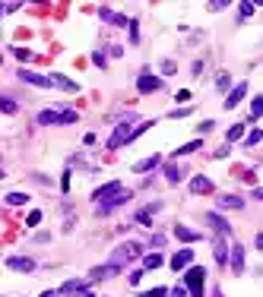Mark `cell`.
Returning <instances> with one entry per match:
<instances>
[{
  "instance_id": "cell-52",
  "label": "cell",
  "mask_w": 263,
  "mask_h": 297,
  "mask_svg": "<svg viewBox=\"0 0 263 297\" xmlns=\"http://www.w3.org/2000/svg\"><path fill=\"white\" fill-rule=\"evenodd\" d=\"M215 297H222V294H215Z\"/></svg>"
},
{
  "instance_id": "cell-9",
  "label": "cell",
  "mask_w": 263,
  "mask_h": 297,
  "mask_svg": "<svg viewBox=\"0 0 263 297\" xmlns=\"http://www.w3.org/2000/svg\"><path fill=\"white\" fill-rule=\"evenodd\" d=\"M120 272V266H114V262H105V266H96L89 272V281H105V278H114V275Z\"/></svg>"
},
{
  "instance_id": "cell-15",
  "label": "cell",
  "mask_w": 263,
  "mask_h": 297,
  "mask_svg": "<svg viewBox=\"0 0 263 297\" xmlns=\"http://www.w3.org/2000/svg\"><path fill=\"white\" fill-rule=\"evenodd\" d=\"M206 221H210V225L215 228V231H219L222 234V237H228V234H232V225H228V221L225 218H222V215L219 212H210V215H206Z\"/></svg>"
},
{
  "instance_id": "cell-28",
  "label": "cell",
  "mask_w": 263,
  "mask_h": 297,
  "mask_svg": "<svg viewBox=\"0 0 263 297\" xmlns=\"http://www.w3.org/2000/svg\"><path fill=\"white\" fill-rule=\"evenodd\" d=\"M257 117H263V95L251 101V120H257Z\"/></svg>"
},
{
  "instance_id": "cell-30",
  "label": "cell",
  "mask_w": 263,
  "mask_h": 297,
  "mask_svg": "<svg viewBox=\"0 0 263 297\" xmlns=\"http://www.w3.org/2000/svg\"><path fill=\"white\" fill-rule=\"evenodd\" d=\"M260 139H263V130H251V133L244 136V146H247V148H254V146L260 143Z\"/></svg>"
},
{
  "instance_id": "cell-21",
  "label": "cell",
  "mask_w": 263,
  "mask_h": 297,
  "mask_svg": "<svg viewBox=\"0 0 263 297\" xmlns=\"http://www.w3.org/2000/svg\"><path fill=\"white\" fill-rule=\"evenodd\" d=\"M191 193H213V180L203 177V174H197V177L191 180Z\"/></svg>"
},
{
  "instance_id": "cell-35",
  "label": "cell",
  "mask_w": 263,
  "mask_h": 297,
  "mask_svg": "<svg viewBox=\"0 0 263 297\" xmlns=\"http://www.w3.org/2000/svg\"><path fill=\"white\" fill-rule=\"evenodd\" d=\"M162 73H165V76H174V73H178L174 60H162Z\"/></svg>"
},
{
  "instance_id": "cell-18",
  "label": "cell",
  "mask_w": 263,
  "mask_h": 297,
  "mask_svg": "<svg viewBox=\"0 0 263 297\" xmlns=\"http://www.w3.org/2000/svg\"><path fill=\"white\" fill-rule=\"evenodd\" d=\"M60 111L64 107H45L42 114H38V124L42 127H51V124H60Z\"/></svg>"
},
{
  "instance_id": "cell-47",
  "label": "cell",
  "mask_w": 263,
  "mask_h": 297,
  "mask_svg": "<svg viewBox=\"0 0 263 297\" xmlns=\"http://www.w3.org/2000/svg\"><path fill=\"white\" fill-rule=\"evenodd\" d=\"M213 127H215V124H213V120H203V124H200V133H210V130H213Z\"/></svg>"
},
{
  "instance_id": "cell-6",
  "label": "cell",
  "mask_w": 263,
  "mask_h": 297,
  "mask_svg": "<svg viewBox=\"0 0 263 297\" xmlns=\"http://www.w3.org/2000/svg\"><path fill=\"white\" fill-rule=\"evenodd\" d=\"M120 190H124V184H120V180H111V184L98 187V190L92 193V202H96V206H98V202H108V199H111V196H118Z\"/></svg>"
},
{
  "instance_id": "cell-36",
  "label": "cell",
  "mask_w": 263,
  "mask_h": 297,
  "mask_svg": "<svg viewBox=\"0 0 263 297\" xmlns=\"http://www.w3.org/2000/svg\"><path fill=\"white\" fill-rule=\"evenodd\" d=\"M0 107H3V114H16V101H13V98H3V101H0Z\"/></svg>"
},
{
  "instance_id": "cell-31",
  "label": "cell",
  "mask_w": 263,
  "mask_h": 297,
  "mask_svg": "<svg viewBox=\"0 0 263 297\" xmlns=\"http://www.w3.org/2000/svg\"><path fill=\"white\" fill-rule=\"evenodd\" d=\"M133 221H137V225H146V228H149V225H152V212H149V209H140Z\"/></svg>"
},
{
  "instance_id": "cell-22",
  "label": "cell",
  "mask_w": 263,
  "mask_h": 297,
  "mask_svg": "<svg viewBox=\"0 0 263 297\" xmlns=\"http://www.w3.org/2000/svg\"><path fill=\"white\" fill-rule=\"evenodd\" d=\"M165 180H168V184H181V180H184V168L168 165V168H165Z\"/></svg>"
},
{
  "instance_id": "cell-44",
  "label": "cell",
  "mask_w": 263,
  "mask_h": 297,
  "mask_svg": "<svg viewBox=\"0 0 263 297\" xmlns=\"http://www.w3.org/2000/svg\"><path fill=\"white\" fill-rule=\"evenodd\" d=\"M187 114H191V107H178V111H171V117L178 120V117H187Z\"/></svg>"
},
{
  "instance_id": "cell-39",
  "label": "cell",
  "mask_w": 263,
  "mask_h": 297,
  "mask_svg": "<svg viewBox=\"0 0 263 297\" xmlns=\"http://www.w3.org/2000/svg\"><path fill=\"white\" fill-rule=\"evenodd\" d=\"M60 190H64V193L70 190V168H67V171L60 174Z\"/></svg>"
},
{
  "instance_id": "cell-2",
  "label": "cell",
  "mask_w": 263,
  "mask_h": 297,
  "mask_svg": "<svg viewBox=\"0 0 263 297\" xmlns=\"http://www.w3.org/2000/svg\"><path fill=\"white\" fill-rule=\"evenodd\" d=\"M133 120L137 117H127V120H120V124L114 127V133L108 136V148H120L124 143H133V130H137Z\"/></svg>"
},
{
  "instance_id": "cell-14",
  "label": "cell",
  "mask_w": 263,
  "mask_h": 297,
  "mask_svg": "<svg viewBox=\"0 0 263 297\" xmlns=\"http://www.w3.org/2000/svg\"><path fill=\"white\" fill-rule=\"evenodd\" d=\"M51 85H57V89H64V92H70V95H73V92H79V85L73 83V79H67L64 73H51Z\"/></svg>"
},
{
  "instance_id": "cell-13",
  "label": "cell",
  "mask_w": 263,
  "mask_h": 297,
  "mask_svg": "<svg viewBox=\"0 0 263 297\" xmlns=\"http://www.w3.org/2000/svg\"><path fill=\"white\" fill-rule=\"evenodd\" d=\"M19 79L29 83V85H42V89L51 85V76H38V73H32V70H19Z\"/></svg>"
},
{
  "instance_id": "cell-20",
  "label": "cell",
  "mask_w": 263,
  "mask_h": 297,
  "mask_svg": "<svg viewBox=\"0 0 263 297\" xmlns=\"http://www.w3.org/2000/svg\"><path fill=\"white\" fill-rule=\"evenodd\" d=\"M159 165H162V155H149V158H143V161L133 165V174H146V171H152V168H159Z\"/></svg>"
},
{
  "instance_id": "cell-10",
  "label": "cell",
  "mask_w": 263,
  "mask_h": 297,
  "mask_svg": "<svg viewBox=\"0 0 263 297\" xmlns=\"http://www.w3.org/2000/svg\"><path fill=\"white\" fill-rule=\"evenodd\" d=\"M228 266H232L235 275L244 272V247L241 244H232V256H228Z\"/></svg>"
},
{
  "instance_id": "cell-49",
  "label": "cell",
  "mask_w": 263,
  "mask_h": 297,
  "mask_svg": "<svg viewBox=\"0 0 263 297\" xmlns=\"http://www.w3.org/2000/svg\"><path fill=\"white\" fill-rule=\"evenodd\" d=\"M254 244H257V250L263 253V234H257V237H254Z\"/></svg>"
},
{
  "instance_id": "cell-38",
  "label": "cell",
  "mask_w": 263,
  "mask_h": 297,
  "mask_svg": "<svg viewBox=\"0 0 263 297\" xmlns=\"http://www.w3.org/2000/svg\"><path fill=\"white\" fill-rule=\"evenodd\" d=\"M92 64H96V66H102V70H105V66H108V57H105L102 51H96V54H92Z\"/></svg>"
},
{
  "instance_id": "cell-46",
  "label": "cell",
  "mask_w": 263,
  "mask_h": 297,
  "mask_svg": "<svg viewBox=\"0 0 263 297\" xmlns=\"http://www.w3.org/2000/svg\"><path fill=\"white\" fill-rule=\"evenodd\" d=\"M174 98H178V101H191V89H181V92H178V95H174Z\"/></svg>"
},
{
  "instance_id": "cell-7",
  "label": "cell",
  "mask_w": 263,
  "mask_h": 297,
  "mask_svg": "<svg viewBox=\"0 0 263 297\" xmlns=\"http://www.w3.org/2000/svg\"><path fill=\"white\" fill-rule=\"evenodd\" d=\"M6 269L10 272H35V259H29V256H6Z\"/></svg>"
},
{
  "instance_id": "cell-27",
  "label": "cell",
  "mask_w": 263,
  "mask_h": 297,
  "mask_svg": "<svg viewBox=\"0 0 263 297\" xmlns=\"http://www.w3.org/2000/svg\"><path fill=\"white\" fill-rule=\"evenodd\" d=\"M6 202H10V206H23V202H29V193L13 190V193H6Z\"/></svg>"
},
{
  "instance_id": "cell-19",
  "label": "cell",
  "mask_w": 263,
  "mask_h": 297,
  "mask_svg": "<svg viewBox=\"0 0 263 297\" xmlns=\"http://www.w3.org/2000/svg\"><path fill=\"white\" fill-rule=\"evenodd\" d=\"M213 256H215V262H219V266H225V262H228V256H232V247H225V240H215V244H213Z\"/></svg>"
},
{
  "instance_id": "cell-48",
  "label": "cell",
  "mask_w": 263,
  "mask_h": 297,
  "mask_svg": "<svg viewBox=\"0 0 263 297\" xmlns=\"http://www.w3.org/2000/svg\"><path fill=\"white\" fill-rule=\"evenodd\" d=\"M254 199H260V202H263V187H254Z\"/></svg>"
},
{
  "instance_id": "cell-41",
  "label": "cell",
  "mask_w": 263,
  "mask_h": 297,
  "mask_svg": "<svg viewBox=\"0 0 263 297\" xmlns=\"http://www.w3.org/2000/svg\"><path fill=\"white\" fill-rule=\"evenodd\" d=\"M228 83H232V79H228V73H222V76H219V79H215V85H219V89H222V92H225V89H228Z\"/></svg>"
},
{
  "instance_id": "cell-16",
  "label": "cell",
  "mask_w": 263,
  "mask_h": 297,
  "mask_svg": "<svg viewBox=\"0 0 263 297\" xmlns=\"http://www.w3.org/2000/svg\"><path fill=\"white\" fill-rule=\"evenodd\" d=\"M174 237L184 240V244H197V240H203V234H200V231H191V228H184V225H178V228H174Z\"/></svg>"
},
{
  "instance_id": "cell-51",
  "label": "cell",
  "mask_w": 263,
  "mask_h": 297,
  "mask_svg": "<svg viewBox=\"0 0 263 297\" xmlns=\"http://www.w3.org/2000/svg\"><path fill=\"white\" fill-rule=\"evenodd\" d=\"M42 297H60V291H54V288H51V291H45Z\"/></svg>"
},
{
  "instance_id": "cell-23",
  "label": "cell",
  "mask_w": 263,
  "mask_h": 297,
  "mask_svg": "<svg viewBox=\"0 0 263 297\" xmlns=\"http://www.w3.org/2000/svg\"><path fill=\"white\" fill-rule=\"evenodd\" d=\"M219 209H235L238 212V209H244V199L241 196H219Z\"/></svg>"
},
{
  "instance_id": "cell-50",
  "label": "cell",
  "mask_w": 263,
  "mask_h": 297,
  "mask_svg": "<svg viewBox=\"0 0 263 297\" xmlns=\"http://www.w3.org/2000/svg\"><path fill=\"white\" fill-rule=\"evenodd\" d=\"M70 297H92V291L86 288V291H76V294H70Z\"/></svg>"
},
{
  "instance_id": "cell-32",
  "label": "cell",
  "mask_w": 263,
  "mask_h": 297,
  "mask_svg": "<svg viewBox=\"0 0 263 297\" xmlns=\"http://www.w3.org/2000/svg\"><path fill=\"white\" fill-rule=\"evenodd\" d=\"M76 120H79L76 111H70V107H64V111H60V124H76Z\"/></svg>"
},
{
  "instance_id": "cell-43",
  "label": "cell",
  "mask_w": 263,
  "mask_h": 297,
  "mask_svg": "<svg viewBox=\"0 0 263 297\" xmlns=\"http://www.w3.org/2000/svg\"><path fill=\"white\" fill-rule=\"evenodd\" d=\"M191 73H193V76H200V73H203V60H193V66H191Z\"/></svg>"
},
{
  "instance_id": "cell-25",
  "label": "cell",
  "mask_w": 263,
  "mask_h": 297,
  "mask_svg": "<svg viewBox=\"0 0 263 297\" xmlns=\"http://www.w3.org/2000/svg\"><path fill=\"white\" fill-rule=\"evenodd\" d=\"M203 146V139H193V143H187V146H181V148H174V158H184V155H191V152H197V148Z\"/></svg>"
},
{
  "instance_id": "cell-34",
  "label": "cell",
  "mask_w": 263,
  "mask_h": 297,
  "mask_svg": "<svg viewBox=\"0 0 263 297\" xmlns=\"http://www.w3.org/2000/svg\"><path fill=\"white\" fill-rule=\"evenodd\" d=\"M25 225H29V228H38V225H42V212H38V209H32L29 218H25Z\"/></svg>"
},
{
  "instance_id": "cell-45",
  "label": "cell",
  "mask_w": 263,
  "mask_h": 297,
  "mask_svg": "<svg viewBox=\"0 0 263 297\" xmlns=\"http://www.w3.org/2000/svg\"><path fill=\"white\" fill-rule=\"evenodd\" d=\"M152 247H165V234H152Z\"/></svg>"
},
{
  "instance_id": "cell-4",
  "label": "cell",
  "mask_w": 263,
  "mask_h": 297,
  "mask_svg": "<svg viewBox=\"0 0 263 297\" xmlns=\"http://www.w3.org/2000/svg\"><path fill=\"white\" fill-rule=\"evenodd\" d=\"M130 199H133V193H130V190H120L118 196H111L108 202H98L96 212H98V215H108V212H114L118 206H124V202H130Z\"/></svg>"
},
{
  "instance_id": "cell-1",
  "label": "cell",
  "mask_w": 263,
  "mask_h": 297,
  "mask_svg": "<svg viewBox=\"0 0 263 297\" xmlns=\"http://www.w3.org/2000/svg\"><path fill=\"white\" fill-rule=\"evenodd\" d=\"M140 256H143V244H137V240H127V244H120V247L111 253V262H114V266H120V269H124L127 262L140 259Z\"/></svg>"
},
{
  "instance_id": "cell-37",
  "label": "cell",
  "mask_w": 263,
  "mask_h": 297,
  "mask_svg": "<svg viewBox=\"0 0 263 297\" xmlns=\"http://www.w3.org/2000/svg\"><path fill=\"white\" fill-rule=\"evenodd\" d=\"M238 13H241V19H251V16H254V3H241Z\"/></svg>"
},
{
  "instance_id": "cell-17",
  "label": "cell",
  "mask_w": 263,
  "mask_h": 297,
  "mask_svg": "<svg viewBox=\"0 0 263 297\" xmlns=\"http://www.w3.org/2000/svg\"><path fill=\"white\" fill-rule=\"evenodd\" d=\"M86 288H89V281H83V278H67L57 291H60V294H76V291H86Z\"/></svg>"
},
{
  "instance_id": "cell-3",
  "label": "cell",
  "mask_w": 263,
  "mask_h": 297,
  "mask_svg": "<svg viewBox=\"0 0 263 297\" xmlns=\"http://www.w3.org/2000/svg\"><path fill=\"white\" fill-rule=\"evenodd\" d=\"M203 281H206V269L191 266L184 272V285H187V291H191V297H203Z\"/></svg>"
},
{
  "instance_id": "cell-26",
  "label": "cell",
  "mask_w": 263,
  "mask_h": 297,
  "mask_svg": "<svg viewBox=\"0 0 263 297\" xmlns=\"http://www.w3.org/2000/svg\"><path fill=\"white\" fill-rule=\"evenodd\" d=\"M241 136H244V124H235V127H228V133H225V139H228V143H238Z\"/></svg>"
},
{
  "instance_id": "cell-29",
  "label": "cell",
  "mask_w": 263,
  "mask_h": 297,
  "mask_svg": "<svg viewBox=\"0 0 263 297\" xmlns=\"http://www.w3.org/2000/svg\"><path fill=\"white\" fill-rule=\"evenodd\" d=\"M127 32H130V44H140V19H130Z\"/></svg>"
},
{
  "instance_id": "cell-40",
  "label": "cell",
  "mask_w": 263,
  "mask_h": 297,
  "mask_svg": "<svg viewBox=\"0 0 263 297\" xmlns=\"http://www.w3.org/2000/svg\"><path fill=\"white\" fill-rule=\"evenodd\" d=\"M13 54H16L19 60H32V51L29 48H13Z\"/></svg>"
},
{
  "instance_id": "cell-12",
  "label": "cell",
  "mask_w": 263,
  "mask_h": 297,
  "mask_svg": "<svg viewBox=\"0 0 263 297\" xmlns=\"http://www.w3.org/2000/svg\"><path fill=\"white\" fill-rule=\"evenodd\" d=\"M98 16H102L105 22H111V25H130V16H120V13H114L111 6H102V10H98Z\"/></svg>"
},
{
  "instance_id": "cell-42",
  "label": "cell",
  "mask_w": 263,
  "mask_h": 297,
  "mask_svg": "<svg viewBox=\"0 0 263 297\" xmlns=\"http://www.w3.org/2000/svg\"><path fill=\"white\" fill-rule=\"evenodd\" d=\"M191 291H187V285H178V288H171V297H187Z\"/></svg>"
},
{
  "instance_id": "cell-24",
  "label": "cell",
  "mask_w": 263,
  "mask_h": 297,
  "mask_svg": "<svg viewBox=\"0 0 263 297\" xmlns=\"http://www.w3.org/2000/svg\"><path fill=\"white\" fill-rule=\"evenodd\" d=\"M162 266V253H146L143 256V272H152V269Z\"/></svg>"
},
{
  "instance_id": "cell-33",
  "label": "cell",
  "mask_w": 263,
  "mask_h": 297,
  "mask_svg": "<svg viewBox=\"0 0 263 297\" xmlns=\"http://www.w3.org/2000/svg\"><path fill=\"white\" fill-rule=\"evenodd\" d=\"M168 294H171V291H168V288H149V291H143V294H140V297H168Z\"/></svg>"
},
{
  "instance_id": "cell-8",
  "label": "cell",
  "mask_w": 263,
  "mask_h": 297,
  "mask_svg": "<svg viewBox=\"0 0 263 297\" xmlns=\"http://www.w3.org/2000/svg\"><path fill=\"white\" fill-rule=\"evenodd\" d=\"M191 262H193V250H191V247L178 250V253L171 256V269H174V272H184V269H191Z\"/></svg>"
},
{
  "instance_id": "cell-11",
  "label": "cell",
  "mask_w": 263,
  "mask_h": 297,
  "mask_svg": "<svg viewBox=\"0 0 263 297\" xmlns=\"http://www.w3.org/2000/svg\"><path fill=\"white\" fill-rule=\"evenodd\" d=\"M244 95H247V83H238V85H235V89L225 95V101H222V105H225V111H232L235 105H241V98H244Z\"/></svg>"
},
{
  "instance_id": "cell-5",
  "label": "cell",
  "mask_w": 263,
  "mask_h": 297,
  "mask_svg": "<svg viewBox=\"0 0 263 297\" xmlns=\"http://www.w3.org/2000/svg\"><path fill=\"white\" fill-rule=\"evenodd\" d=\"M162 89V79L159 76H152V73H140V79H137V92L140 95H152V92H159Z\"/></svg>"
}]
</instances>
